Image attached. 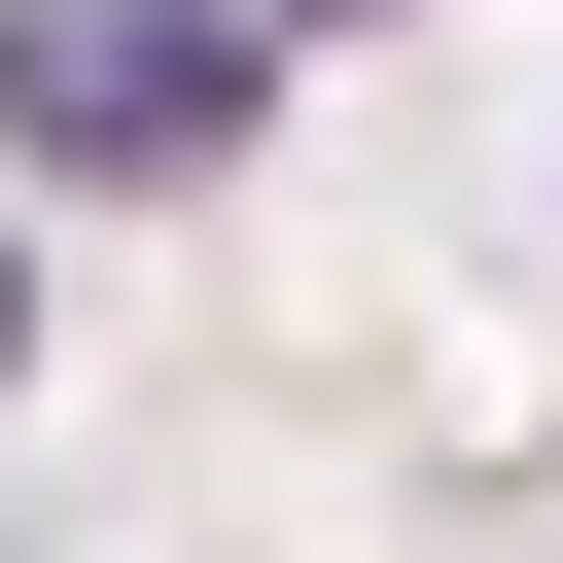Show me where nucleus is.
I'll list each match as a JSON object with an SVG mask.
<instances>
[{
	"mask_svg": "<svg viewBox=\"0 0 563 563\" xmlns=\"http://www.w3.org/2000/svg\"><path fill=\"white\" fill-rule=\"evenodd\" d=\"M246 106H282L246 0H35V35H0V141H35V176H246Z\"/></svg>",
	"mask_w": 563,
	"mask_h": 563,
	"instance_id": "1",
	"label": "nucleus"
},
{
	"mask_svg": "<svg viewBox=\"0 0 563 563\" xmlns=\"http://www.w3.org/2000/svg\"><path fill=\"white\" fill-rule=\"evenodd\" d=\"M246 35H422V0H246Z\"/></svg>",
	"mask_w": 563,
	"mask_h": 563,
	"instance_id": "2",
	"label": "nucleus"
},
{
	"mask_svg": "<svg viewBox=\"0 0 563 563\" xmlns=\"http://www.w3.org/2000/svg\"><path fill=\"white\" fill-rule=\"evenodd\" d=\"M0 387H35V246H0Z\"/></svg>",
	"mask_w": 563,
	"mask_h": 563,
	"instance_id": "3",
	"label": "nucleus"
}]
</instances>
